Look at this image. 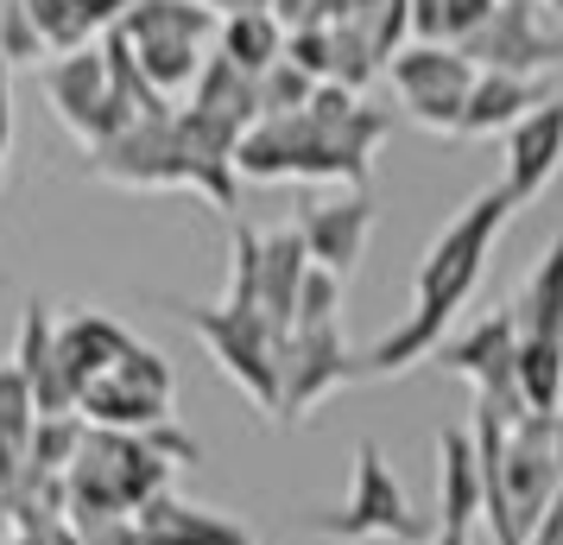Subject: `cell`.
<instances>
[{
	"instance_id": "obj_10",
	"label": "cell",
	"mask_w": 563,
	"mask_h": 545,
	"mask_svg": "<svg viewBox=\"0 0 563 545\" xmlns=\"http://www.w3.org/2000/svg\"><path fill=\"white\" fill-rule=\"evenodd\" d=\"M437 362L450 374H462V381H475V400L494 406L507 425L532 418L526 393H519V324H512V305L475 317L468 330H450V342L437 349Z\"/></svg>"
},
{
	"instance_id": "obj_19",
	"label": "cell",
	"mask_w": 563,
	"mask_h": 545,
	"mask_svg": "<svg viewBox=\"0 0 563 545\" xmlns=\"http://www.w3.org/2000/svg\"><path fill=\"white\" fill-rule=\"evenodd\" d=\"M482 520V457H475V432L443 425L437 432V526L468 533Z\"/></svg>"
},
{
	"instance_id": "obj_26",
	"label": "cell",
	"mask_w": 563,
	"mask_h": 545,
	"mask_svg": "<svg viewBox=\"0 0 563 545\" xmlns=\"http://www.w3.org/2000/svg\"><path fill=\"white\" fill-rule=\"evenodd\" d=\"M285 39H291V32L279 26V13H229L216 52L229 57V64H241L247 77H266V70L285 57Z\"/></svg>"
},
{
	"instance_id": "obj_5",
	"label": "cell",
	"mask_w": 563,
	"mask_h": 545,
	"mask_svg": "<svg viewBox=\"0 0 563 545\" xmlns=\"http://www.w3.org/2000/svg\"><path fill=\"white\" fill-rule=\"evenodd\" d=\"M158 305L203 342L209 356H216V368L254 400L260 413L279 418V362H285V330L279 324H266L260 312H234V305H222V298H216V305H197V298H158Z\"/></svg>"
},
{
	"instance_id": "obj_31",
	"label": "cell",
	"mask_w": 563,
	"mask_h": 545,
	"mask_svg": "<svg viewBox=\"0 0 563 545\" xmlns=\"http://www.w3.org/2000/svg\"><path fill=\"white\" fill-rule=\"evenodd\" d=\"M330 7H335V0H273V13H279L285 32H298V26H330Z\"/></svg>"
},
{
	"instance_id": "obj_25",
	"label": "cell",
	"mask_w": 563,
	"mask_h": 545,
	"mask_svg": "<svg viewBox=\"0 0 563 545\" xmlns=\"http://www.w3.org/2000/svg\"><path fill=\"white\" fill-rule=\"evenodd\" d=\"M190 108H203V115H216V121H234V128L247 133L260 121V77H247L241 64H229V57L216 52L203 64L197 89H190Z\"/></svg>"
},
{
	"instance_id": "obj_37",
	"label": "cell",
	"mask_w": 563,
	"mask_h": 545,
	"mask_svg": "<svg viewBox=\"0 0 563 545\" xmlns=\"http://www.w3.org/2000/svg\"><path fill=\"white\" fill-rule=\"evenodd\" d=\"M558 464H563V413H558Z\"/></svg>"
},
{
	"instance_id": "obj_8",
	"label": "cell",
	"mask_w": 563,
	"mask_h": 545,
	"mask_svg": "<svg viewBox=\"0 0 563 545\" xmlns=\"http://www.w3.org/2000/svg\"><path fill=\"white\" fill-rule=\"evenodd\" d=\"M172 406H178V374L158 356L153 342H133L121 362L96 374L82 388L77 413L89 425H108V432H153V425H172Z\"/></svg>"
},
{
	"instance_id": "obj_35",
	"label": "cell",
	"mask_w": 563,
	"mask_h": 545,
	"mask_svg": "<svg viewBox=\"0 0 563 545\" xmlns=\"http://www.w3.org/2000/svg\"><path fill=\"white\" fill-rule=\"evenodd\" d=\"M431 545H468V533H456V526H437V539Z\"/></svg>"
},
{
	"instance_id": "obj_17",
	"label": "cell",
	"mask_w": 563,
	"mask_h": 545,
	"mask_svg": "<svg viewBox=\"0 0 563 545\" xmlns=\"http://www.w3.org/2000/svg\"><path fill=\"white\" fill-rule=\"evenodd\" d=\"M133 526H140V545H260L254 526H241L222 508H197V501H184L172 489L146 501L133 514Z\"/></svg>"
},
{
	"instance_id": "obj_23",
	"label": "cell",
	"mask_w": 563,
	"mask_h": 545,
	"mask_svg": "<svg viewBox=\"0 0 563 545\" xmlns=\"http://www.w3.org/2000/svg\"><path fill=\"white\" fill-rule=\"evenodd\" d=\"M519 342H563V241H551L512 298Z\"/></svg>"
},
{
	"instance_id": "obj_20",
	"label": "cell",
	"mask_w": 563,
	"mask_h": 545,
	"mask_svg": "<svg viewBox=\"0 0 563 545\" xmlns=\"http://www.w3.org/2000/svg\"><path fill=\"white\" fill-rule=\"evenodd\" d=\"M305 280H310V248H305V235H298V222L260 235V312H266V324H279L285 337H291Z\"/></svg>"
},
{
	"instance_id": "obj_1",
	"label": "cell",
	"mask_w": 563,
	"mask_h": 545,
	"mask_svg": "<svg viewBox=\"0 0 563 545\" xmlns=\"http://www.w3.org/2000/svg\"><path fill=\"white\" fill-rule=\"evenodd\" d=\"M512 209L519 204L494 184V190H482V197H468V204L437 229V241L424 248V260H418V280H411V312L361 356L367 374H380V381L386 374H406V368L431 362L437 349L450 342L456 312L475 298L487 260H494V241H500V229L512 222Z\"/></svg>"
},
{
	"instance_id": "obj_9",
	"label": "cell",
	"mask_w": 563,
	"mask_h": 545,
	"mask_svg": "<svg viewBox=\"0 0 563 545\" xmlns=\"http://www.w3.org/2000/svg\"><path fill=\"white\" fill-rule=\"evenodd\" d=\"M386 77L399 89L406 121H418V128H431V133H462L468 96H475V77L482 70L450 39H418V45H406V52L386 64Z\"/></svg>"
},
{
	"instance_id": "obj_3",
	"label": "cell",
	"mask_w": 563,
	"mask_h": 545,
	"mask_svg": "<svg viewBox=\"0 0 563 545\" xmlns=\"http://www.w3.org/2000/svg\"><path fill=\"white\" fill-rule=\"evenodd\" d=\"M190 464H203V444L184 432L178 418L172 425H153V432H108V425H89L77 464H70V520H102V514H140L146 501L172 489V476Z\"/></svg>"
},
{
	"instance_id": "obj_29",
	"label": "cell",
	"mask_w": 563,
	"mask_h": 545,
	"mask_svg": "<svg viewBox=\"0 0 563 545\" xmlns=\"http://www.w3.org/2000/svg\"><path fill=\"white\" fill-rule=\"evenodd\" d=\"M342 286H349V280H335V273H323V266H310L305 292H298V317H291V330H323V324H335V312H342Z\"/></svg>"
},
{
	"instance_id": "obj_28",
	"label": "cell",
	"mask_w": 563,
	"mask_h": 545,
	"mask_svg": "<svg viewBox=\"0 0 563 545\" xmlns=\"http://www.w3.org/2000/svg\"><path fill=\"white\" fill-rule=\"evenodd\" d=\"M38 57H52L45 32L32 26V13L20 0H0V64L20 70V64H38Z\"/></svg>"
},
{
	"instance_id": "obj_15",
	"label": "cell",
	"mask_w": 563,
	"mask_h": 545,
	"mask_svg": "<svg viewBox=\"0 0 563 545\" xmlns=\"http://www.w3.org/2000/svg\"><path fill=\"white\" fill-rule=\"evenodd\" d=\"M507 140V159H500V190L526 209L544 190V184L563 172V96H551L544 108H532L519 128L500 133Z\"/></svg>"
},
{
	"instance_id": "obj_30",
	"label": "cell",
	"mask_w": 563,
	"mask_h": 545,
	"mask_svg": "<svg viewBox=\"0 0 563 545\" xmlns=\"http://www.w3.org/2000/svg\"><path fill=\"white\" fill-rule=\"evenodd\" d=\"M285 57H291L305 77L330 83V26H298L291 39H285Z\"/></svg>"
},
{
	"instance_id": "obj_24",
	"label": "cell",
	"mask_w": 563,
	"mask_h": 545,
	"mask_svg": "<svg viewBox=\"0 0 563 545\" xmlns=\"http://www.w3.org/2000/svg\"><path fill=\"white\" fill-rule=\"evenodd\" d=\"M38 400H32L26 374L13 362H0V494L26 476V457H32V432H38Z\"/></svg>"
},
{
	"instance_id": "obj_34",
	"label": "cell",
	"mask_w": 563,
	"mask_h": 545,
	"mask_svg": "<svg viewBox=\"0 0 563 545\" xmlns=\"http://www.w3.org/2000/svg\"><path fill=\"white\" fill-rule=\"evenodd\" d=\"M526 545H563V489H558V501L538 514V526H532V539Z\"/></svg>"
},
{
	"instance_id": "obj_32",
	"label": "cell",
	"mask_w": 563,
	"mask_h": 545,
	"mask_svg": "<svg viewBox=\"0 0 563 545\" xmlns=\"http://www.w3.org/2000/svg\"><path fill=\"white\" fill-rule=\"evenodd\" d=\"M0 545H82V533L70 520H57V526H26V533H7Z\"/></svg>"
},
{
	"instance_id": "obj_7",
	"label": "cell",
	"mask_w": 563,
	"mask_h": 545,
	"mask_svg": "<svg viewBox=\"0 0 563 545\" xmlns=\"http://www.w3.org/2000/svg\"><path fill=\"white\" fill-rule=\"evenodd\" d=\"M82 178L114 184V190H190V197L203 190L197 159H190V140L178 128V108L158 115V121H128L114 140H102L89 153Z\"/></svg>"
},
{
	"instance_id": "obj_36",
	"label": "cell",
	"mask_w": 563,
	"mask_h": 545,
	"mask_svg": "<svg viewBox=\"0 0 563 545\" xmlns=\"http://www.w3.org/2000/svg\"><path fill=\"white\" fill-rule=\"evenodd\" d=\"M538 13H558L563 20V0H538Z\"/></svg>"
},
{
	"instance_id": "obj_27",
	"label": "cell",
	"mask_w": 563,
	"mask_h": 545,
	"mask_svg": "<svg viewBox=\"0 0 563 545\" xmlns=\"http://www.w3.org/2000/svg\"><path fill=\"white\" fill-rule=\"evenodd\" d=\"M310 96H317V77H305L291 57H279V64L260 77V121H273V115H298V108H310Z\"/></svg>"
},
{
	"instance_id": "obj_16",
	"label": "cell",
	"mask_w": 563,
	"mask_h": 545,
	"mask_svg": "<svg viewBox=\"0 0 563 545\" xmlns=\"http://www.w3.org/2000/svg\"><path fill=\"white\" fill-rule=\"evenodd\" d=\"M7 362L26 374L32 400H38V413H77V388H70V374L57 362V312L45 298H26L20 305V330H13V356Z\"/></svg>"
},
{
	"instance_id": "obj_12",
	"label": "cell",
	"mask_w": 563,
	"mask_h": 545,
	"mask_svg": "<svg viewBox=\"0 0 563 545\" xmlns=\"http://www.w3.org/2000/svg\"><path fill=\"white\" fill-rule=\"evenodd\" d=\"M361 374H367V368H361V356L342 342V324L291 330V337H285V362H279V425L310 418L330 393H342L349 381H361Z\"/></svg>"
},
{
	"instance_id": "obj_6",
	"label": "cell",
	"mask_w": 563,
	"mask_h": 545,
	"mask_svg": "<svg viewBox=\"0 0 563 545\" xmlns=\"http://www.w3.org/2000/svg\"><path fill=\"white\" fill-rule=\"evenodd\" d=\"M114 32L158 96H190L209 64V39H222V13L203 0H133Z\"/></svg>"
},
{
	"instance_id": "obj_11",
	"label": "cell",
	"mask_w": 563,
	"mask_h": 545,
	"mask_svg": "<svg viewBox=\"0 0 563 545\" xmlns=\"http://www.w3.org/2000/svg\"><path fill=\"white\" fill-rule=\"evenodd\" d=\"M45 96H52L57 121L82 140V153H96L102 140H114V133L128 128V108H121V96H114L102 39L82 45V52L45 57Z\"/></svg>"
},
{
	"instance_id": "obj_21",
	"label": "cell",
	"mask_w": 563,
	"mask_h": 545,
	"mask_svg": "<svg viewBox=\"0 0 563 545\" xmlns=\"http://www.w3.org/2000/svg\"><path fill=\"white\" fill-rule=\"evenodd\" d=\"M32 13V26L45 32V45L52 57L64 52H82V45H96L102 32L121 26V13H128L133 0H20Z\"/></svg>"
},
{
	"instance_id": "obj_13",
	"label": "cell",
	"mask_w": 563,
	"mask_h": 545,
	"mask_svg": "<svg viewBox=\"0 0 563 545\" xmlns=\"http://www.w3.org/2000/svg\"><path fill=\"white\" fill-rule=\"evenodd\" d=\"M462 57L475 70H507V77H544L551 64H563V39L544 32L538 0H500L487 13L482 32L462 39Z\"/></svg>"
},
{
	"instance_id": "obj_33",
	"label": "cell",
	"mask_w": 563,
	"mask_h": 545,
	"mask_svg": "<svg viewBox=\"0 0 563 545\" xmlns=\"http://www.w3.org/2000/svg\"><path fill=\"white\" fill-rule=\"evenodd\" d=\"M7 153H13V70L0 64V184H7Z\"/></svg>"
},
{
	"instance_id": "obj_22",
	"label": "cell",
	"mask_w": 563,
	"mask_h": 545,
	"mask_svg": "<svg viewBox=\"0 0 563 545\" xmlns=\"http://www.w3.org/2000/svg\"><path fill=\"white\" fill-rule=\"evenodd\" d=\"M544 83L538 77H507V70H482L475 77V96H468V121H462V140H482V133H507L519 128L532 108H544Z\"/></svg>"
},
{
	"instance_id": "obj_4",
	"label": "cell",
	"mask_w": 563,
	"mask_h": 545,
	"mask_svg": "<svg viewBox=\"0 0 563 545\" xmlns=\"http://www.w3.org/2000/svg\"><path fill=\"white\" fill-rule=\"evenodd\" d=\"M305 533L310 539H330V545H418V539H437V526H424V514L411 508L406 482L393 476L386 450L374 438L355 444V469H349V494L335 508H317L305 514Z\"/></svg>"
},
{
	"instance_id": "obj_18",
	"label": "cell",
	"mask_w": 563,
	"mask_h": 545,
	"mask_svg": "<svg viewBox=\"0 0 563 545\" xmlns=\"http://www.w3.org/2000/svg\"><path fill=\"white\" fill-rule=\"evenodd\" d=\"M133 330L121 324V317H108V312H70V317H57V362H64V374H70V388H82L96 381V374H108V368L121 362L133 349Z\"/></svg>"
},
{
	"instance_id": "obj_14",
	"label": "cell",
	"mask_w": 563,
	"mask_h": 545,
	"mask_svg": "<svg viewBox=\"0 0 563 545\" xmlns=\"http://www.w3.org/2000/svg\"><path fill=\"white\" fill-rule=\"evenodd\" d=\"M298 235H305V248H310V266L349 280L361 266V254H367V235H374V197L367 190H342V197L305 204Z\"/></svg>"
},
{
	"instance_id": "obj_2",
	"label": "cell",
	"mask_w": 563,
	"mask_h": 545,
	"mask_svg": "<svg viewBox=\"0 0 563 545\" xmlns=\"http://www.w3.org/2000/svg\"><path fill=\"white\" fill-rule=\"evenodd\" d=\"M393 140V115L386 108H367L355 89L342 83H317L310 108L298 115H273V121H254L241 153H234V172L254 184H279V178H305V184H349V190H367V172H374V153Z\"/></svg>"
}]
</instances>
